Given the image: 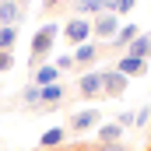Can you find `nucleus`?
Segmentation results:
<instances>
[{
  "mask_svg": "<svg viewBox=\"0 0 151 151\" xmlns=\"http://www.w3.org/2000/svg\"><path fill=\"white\" fill-rule=\"evenodd\" d=\"M56 32H60V28H56L53 21L39 28V35L32 39V63H39V60H42V56H46V53L53 49V42H56Z\"/></svg>",
  "mask_w": 151,
  "mask_h": 151,
  "instance_id": "obj_1",
  "label": "nucleus"
},
{
  "mask_svg": "<svg viewBox=\"0 0 151 151\" xmlns=\"http://www.w3.org/2000/svg\"><path fill=\"white\" fill-rule=\"evenodd\" d=\"M123 91H127V74H119V70H106V74H102V95L119 99Z\"/></svg>",
  "mask_w": 151,
  "mask_h": 151,
  "instance_id": "obj_2",
  "label": "nucleus"
},
{
  "mask_svg": "<svg viewBox=\"0 0 151 151\" xmlns=\"http://www.w3.org/2000/svg\"><path fill=\"white\" fill-rule=\"evenodd\" d=\"M91 32H95V35H102V39H113L116 32H119V18H116L113 11H102V14L95 18V25H91Z\"/></svg>",
  "mask_w": 151,
  "mask_h": 151,
  "instance_id": "obj_3",
  "label": "nucleus"
},
{
  "mask_svg": "<svg viewBox=\"0 0 151 151\" xmlns=\"http://www.w3.org/2000/svg\"><path fill=\"white\" fill-rule=\"evenodd\" d=\"M63 35L70 39V42H77V46H81V42H88V35H91V25H88L84 18H74V21L63 28Z\"/></svg>",
  "mask_w": 151,
  "mask_h": 151,
  "instance_id": "obj_4",
  "label": "nucleus"
},
{
  "mask_svg": "<svg viewBox=\"0 0 151 151\" xmlns=\"http://www.w3.org/2000/svg\"><path fill=\"white\" fill-rule=\"evenodd\" d=\"M99 123V109H84V113H74L70 116V130H88Z\"/></svg>",
  "mask_w": 151,
  "mask_h": 151,
  "instance_id": "obj_5",
  "label": "nucleus"
},
{
  "mask_svg": "<svg viewBox=\"0 0 151 151\" xmlns=\"http://www.w3.org/2000/svg\"><path fill=\"white\" fill-rule=\"evenodd\" d=\"M81 95H84V99L102 95V74H84L81 77Z\"/></svg>",
  "mask_w": 151,
  "mask_h": 151,
  "instance_id": "obj_6",
  "label": "nucleus"
},
{
  "mask_svg": "<svg viewBox=\"0 0 151 151\" xmlns=\"http://www.w3.org/2000/svg\"><path fill=\"white\" fill-rule=\"evenodd\" d=\"M137 39V25H119V32L113 35V49H127Z\"/></svg>",
  "mask_w": 151,
  "mask_h": 151,
  "instance_id": "obj_7",
  "label": "nucleus"
},
{
  "mask_svg": "<svg viewBox=\"0 0 151 151\" xmlns=\"http://www.w3.org/2000/svg\"><path fill=\"white\" fill-rule=\"evenodd\" d=\"M144 70H148V63L137 60V56H123V60H119V74H127V77H134V74L144 77Z\"/></svg>",
  "mask_w": 151,
  "mask_h": 151,
  "instance_id": "obj_8",
  "label": "nucleus"
},
{
  "mask_svg": "<svg viewBox=\"0 0 151 151\" xmlns=\"http://www.w3.org/2000/svg\"><path fill=\"white\" fill-rule=\"evenodd\" d=\"M77 11L81 14H102V11H113V0H77Z\"/></svg>",
  "mask_w": 151,
  "mask_h": 151,
  "instance_id": "obj_9",
  "label": "nucleus"
},
{
  "mask_svg": "<svg viewBox=\"0 0 151 151\" xmlns=\"http://www.w3.org/2000/svg\"><path fill=\"white\" fill-rule=\"evenodd\" d=\"M123 137V127L119 123H106V127H99V144H116Z\"/></svg>",
  "mask_w": 151,
  "mask_h": 151,
  "instance_id": "obj_10",
  "label": "nucleus"
},
{
  "mask_svg": "<svg viewBox=\"0 0 151 151\" xmlns=\"http://www.w3.org/2000/svg\"><path fill=\"white\" fill-rule=\"evenodd\" d=\"M127 53H130V56H137V60H144V56L151 53V35H137L130 46H127Z\"/></svg>",
  "mask_w": 151,
  "mask_h": 151,
  "instance_id": "obj_11",
  "label": "nucleus"
},
{
  "mask_svg": "<svg viewBox=\"0 0 151 151\" xmlns=\"http://www.w3.org/2000/svg\"><path fill=\"white\" fill-rule=\"evenodd\" d=\"M95 60H99V49H95V46L81 42V46L74 49V63H81V67H84V63H95Z\"/></svg>",
  "mask_w": 151,
  "mask_h": 151,
  "instance_id": "obj_12",
  "label": "nucleus"
},
{
  "mask_svg": "<svg viewBox=\"0 0 151 151\" xmlns=\"http://www.w3.org/2000/svg\"><path fill=\"white\" fill-rule=\"evenodd\" d=\"M60 99H63V84H46V88H42L39 106H46V109H49V106H53V102H60Z\"/></svg>",
  "mask_w": 151,
  "mask_h": 151,
  "instance_id": "obj_13",
  "label": "nucleus"
},
{
  "mask_svg": "<svg viewBox=\"0 0 151 151\" xmlns=\"http://www.w3.org/2000/svg\"><path fill=\"white\" fill-rule=\"evenodd\" d=\"M18 14H21V11H18L14 0H0V25H14Z\"/></svg>",
  "mask_w": 151,
  "mask_h": 151,
  "instance_id": "obj_14",
  "label": "nucleus"
},
{
  "mask_svg": "<svg viewBox=\"0 0 151 151\" xmlns=\"http://www.w3.org/2000/svg\"><path fill=\"white\" fill-rule=\"evenodd\" d=\"M63 137H67V130H63V127H53V130L42 134V148H46V151H49V148H60Z\"/></svg>",
  "mask_w": 151,
  "mask_h": 151,
  "instance_id": "obj_15",
  "label": "nucleus"
},
{
  "mask_svg": "<svg viewBox=\"0 0 151 151\" xmlns=\"http://www.w3.org/2000/svg\"><path fill=\"white\" fill-rule=\"evenodd\" d=\"M56 74H60V67H39V70H35V84H39V88H46V84L56 81Z\"/></svg>",
  "mask_w": 151,
  "mask_h": 151,
  "instance_id": "obj_16",
  "label": "nucleus"
},
{
  "mask_svg": "<svg viewBox=\"0 0 151 151\" xmlns=\"http://www.w3.org/2000/svg\"><path fill=\"white\" fill-rule=\"evenodd\" d=\"M14 39H18V28H14V25H4V28H0V49H11Z\"/></svg>",
  "mask_w": 151,
  "mask_h": 151,
  "instance_id": "obj_17",
  "label": "nucleus"
},
{
  "mask_svg": "<svg viewBox=\"0 0 151 151\" xmlns=\"http://www.w3.org/2000/svg\"><path fill=\"white\" fill-rule=\"evenodd\" d=\"M21 99H25V102H32V106H39V99H42V88H39V84H28V88L21 91Z\"/></svg>",
  "mask_w": 151,
  "mask_h": 151,
  "instance_id": "obj_18",
  "label": "nucleus"
},
{
  "mask_svg": "<svg viewBox=\"0 0 151 151\" xmlns=\"http://www.w3.org/2000/svg\"><path fill=\"white\" fill-rule=\"evenodd\" d=\"M14 67V56H11V49H0V70H11Z\"/></svg>",
  "mask_w": 151,
  "mask_h": 151,
  "instance_id": "obj_19",
  "label": "nucleus"
},
{
  "mask_svg": "<svg viewBox=\"0 0 151 151\" xmlns=\"http://www.w3.org/2000/svg\"><path fill=\"white\" fill-rule=\"evenodd\" d=\"M134 7V0H113V14H127Z\"/></svg>",
  "mask_w": 151,
  "mask_h": 151,
  "instance_id": "obj_20",
  "label": "nucleus"
},
{
  "mask_svg": "<svg viewBox=\"0 0 151 151\" xmlns=\"http://www.w3.org/2000/svg\"><path fill=\"white\" fill-rule=\"evenodd\" d=\"M134 123H137V127H144V123H151V113H148V109H141V113L134 116Z\"/></svg>",
  "mask_w": 151,
  "mask_h": 151,
  "instance_id": "obj_21",
  "label": "nucleus"
},
{
  "mask_svg": "<svg viewBox=\"0 0 151 151\" xmlns=\"http://www.w3.org/2000/svg\"><path fill=\"white\" fill-rule=\"evenodd\" d=\"M99 151H130V148H127V144H119V141H116V144H99Z\"/></svg>",
  "mask_w": 151,
  "mask_h": 151,
  "instance_id": "obj_22",
  "label": "nucleus"
},
{
  "mask_svg": "<svg viewBox=\"0 0 151 151\" xmlns=\"http://www.w3.org/2000/svg\"><path fill=\"white\" fill-rule=\"evenodd\" d=\"M56 67H60V70H67V67H74V56H60V60H56Z\"/></svg>",
  "mask_w": 151,
  "mask_h": 151,
  "instance_id": "obj_23",
  "label": "nucleus"
},
{
  "mask_svg": "<svg viewBox=\"0 0 151 151\" xmlns=\"http://www.w3.org/2000/svg\"><path fill=\"white\" fill-rule=\"evenodd\" d=\"M77 151H99V144H84V141H77Z\"/></svg>",
  "mask_w": 151,
  "mask_h": 151,
  "instance_id": "obj_24",
  "label": "nucleus"
},
{
  "mask_svg": "<svg viewBox=\"0 0 151 151\" xmlns=\"http://www.w3.org/2000/svg\"><path fill=\"white\" fill-rule=\"evenodd\" d=\"M60 4H63V0H46L42 7H46V11H53V7H60Z\"/></svg>",
  "mask_w": 151,
  "mask_h": 151,
  "instance_id": "obj_25",
  "label": "nucleus"
},
{
  "mask_svg": "<svg viewBox=\"0 0 151 151\" xmlns=\"http://www.w3.org/2000/svg\"><path fill=\"white\" fill-rule=\"evenodd\" d=\"M144 151H151V148H144Z\"/></svg>",
  "mask_w": 151,
  "mask_h": 151,
  "instance_id": "obj_26",
  "label": "nucleus"
}]
</instances>
